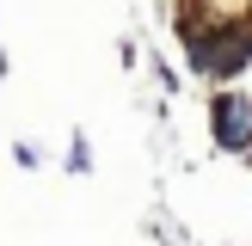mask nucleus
I'll use <instances>...</instances> for the list:
<instances>
[{"label": "nucleus", "instance_id": "nucleus-1", "mask_svg": "<svg viewBox=\"0 0 252 246\" xmlns=\"http://www.w3.org/2000/svg\"><path fill=\"white\" fill-rule=\"evenodd\" d=\"M221 135H228V142H252V117H246V105H228V98H221Z\"/></svg>", "mask_w": 252, "mask_h": 246}]
</instances>
